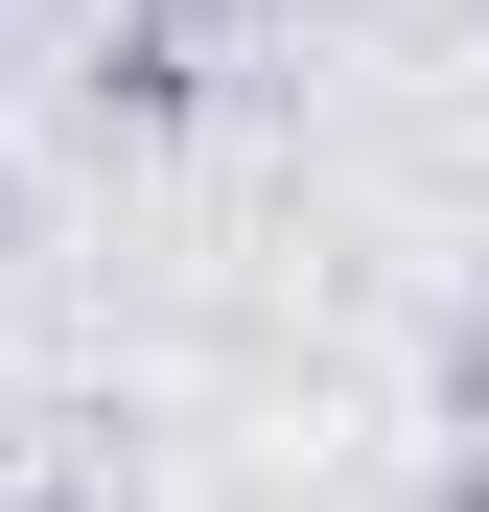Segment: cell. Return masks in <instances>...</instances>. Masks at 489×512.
Segmentation results:
<instances>
[]
</instances>
